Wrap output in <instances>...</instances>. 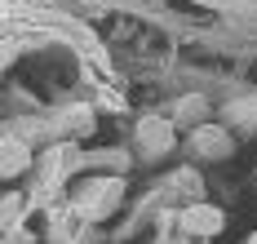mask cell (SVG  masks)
Masks as SVG:
<instances>
[{"mask_svg": "<svg viewBox=\"0 0 257 244\" xmlns=\"http://www.w3.org/2000/svg\"><path fill=\"white\" fill-rule=\"evenodd\" d=\"M178 222H182L186 235H195V240H213V235H222L226 213H222L217 204H191V209H182Z\"/></svg>", "mask_w": 257, "mask_h": 244, "instance_id": "cell-1", "label": "cell"}, {"mask_svg": "<svg viewBox=\"0 0 257 244\" xmlns=\"http://www.w3.org/2000/svg\"><path fill=\"white\" fill-rule=\"evenodd\" d=\"M138 147H142L147 156H164V151L173 147V120H160V115L142 120V125H138Z\"/></svg>", "mask_w": 257, "mask_h": 244, "instance_id": "cell-2", "label": "cell"}, {"mask_svg": "<svg viewBox=\"0 0 257 244\" xmlns=\"http://www.w3.org/2000/svg\"><path fill=\"white\" fill-rule=\"evenodd\" d=\"M191 147H195L204 160H222V156H231V138L222 134L217 125H200V129L191 134Z\"/></svg>", "mask_w": 257, "mask_h": 244, "instance_id": "cell-3", "label": "cell"}, {"mask_svg": "<svg viewBox=\"0 0 257 244\" xmlns=\"http://www.w3.org/2000/svg\"><path fill=\"white\" fill-rule=\"evenodd\" d=\"M93 195H89V204H84V213L89 217H106L115 204H120V191H124V182L120 178H102L98 187H89Z\"/></svg>", "mask_w": 257, "mask_h": 244, "instance_id": "cell-4", "label": "cell"}, {"mask_svg": "<svg viewBox=\"0 0 257 244\" xmlns=\"http://www.w3.org/2000/svg\"><path fill=\"white\" fill-rule=\"evenodd\" d=\"M31 164V147L23 138H0V178H18Z\"/></svg>", "mask_w": 257, "mask_h": 244, "instance_id": "cell-5", "label": "cell"}, {"mask_svg": "<svg viewBox=\"0 0 257 244\" xmlns=\"http://www.w3.org/2000/svg\"><path fill=\"white\" fill-rule=\"evenodd\" d=\"M231 115H239L244 125H257V98H248V102H235Z\"/></svg>", "mask_w": 257, "mask_h": 244, "instance_id": "cell-6", "label": "cell"}, {"mask_svg": "<svg viewBox=\"0 0 257 244\" xmlns=\"http://www.w3.org/2000/svg\"><path fill=\"white\" fill-rule=\"evenodd\" d=\"M195 111H204V98H186L178 107V120H186V115H195Z\"/></svg>", "mask_w": 257, "mask_h": 244, "instance_id": "cell-7", "label": "cell"}, {"mask_svg": "<svg viewBox=\"0 0 257 244\" xmlns=\"http://www.w3.org/2000/svg\"><path fill=\"white\" fill-rule=\"evenodd\" d=\"M195 5H204V9H231L235 0H195Z\"/></svg>", "mask_w": 257, "mask_h": 244, "instance_id": "cell-8", "label": "cell"}, {"mask_svg": "<svg viewBox=\"0 0 257 244\" xmlns=\"http://www.w3.org/2000/svg\"><path fill=\"white\" fill-rule=\"evenodd\" d=\"M248 244H257V235H253V240H248Z\"/></svg>", "mask_w": 257, "mask_h": 244, "instance_id": "cell-9", "label": "cell"}, {"mask_svg": "<svg viewBox=\"0 0 257 244\" xmlns=\"http://www.w3.org/2000/svg\"><path fill=\"white\" fill-rule=\"evenodd\" d=\"M200 244H213V240H200Z\"/></svg>", "mask_w": 257, "mask_h": 244, "instance_id": "cell-10", "label": "cell"}]
</instances>
